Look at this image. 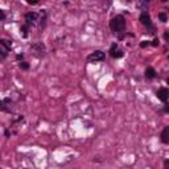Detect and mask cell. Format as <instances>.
Listing matches in <instances>:
<instances>
[{
  "instance_id": "obj_1",
  "label": "cell",
  "mask_w": 169,
  "mask_h": 169,
  "mask_svg": "<svg viewBox=\"0 0 169 169\" xmlns=\"http://www.w3.org/2000/svg\"><path fill=\"white\" fill-rule=\"evenodd\" d=\"M110 28H111V31L115 32V33L123 32L124 29H126V19L120 15L112 17V20L110 21Z\"/></svg>"
},
{
  "instance_id": "obj_2",
  "label": "cell",
  "mask_w": 169,
  "mask_h": 169,
  "mask_svg": "<svg viewBox=\"0 0 169 169\" xmlns=\"http://www.w3.org/2000/svg\"><path fill=\"white\" fill-rule=\"evenodd\" d=\"M87 60L90 62H96V61H103L104 60V53L102 50H95L94 53H91L87 57Z\"/></svg>"
},
{
  "instance_id": "obj_3",
  "label": "cell",
  "mask_w": 169,
  "mask_h": 169,
  "mask_svg": "<svg viewBox=\"0 0 169 169\" xmlns=\"http://www.w3.org/2000/svg\"><path fill=\"white\" fill-rule=\"evenodd\" d=\"M157 98L161 102H164V103H166V100H168V96H169V91H168V88H165V87H162V88H160L157 91Z\"/></svg>"
},
{
  "instance_id": "obj_4",
  "label": "cell",
  "mask_w": 169,
  "mask_h": 169,
  "mask_svg": "<svg viewBox=\"0 0 169 169\" xmlns=\"http://www.w3.org/2000/svg\"><path fill=\"white\" fill-rule=\"evenodd\" d=\"M110 54H111L112 58H120V57H123V52L118 49V45H116V44H114V45L111 46V49H110Z\"/></svg>"
},
{
  "instance_id": "obj_5",
  "label": "cell",
  "mask_w": 169,
  "mask_h": 169,
  "mask_svg": "<svg viewBox=\"0 0 169 169\" xmlns=\"http://www.w3.org/2000/svg\"><path fill=\"white\" fill-rule=\"evenodd\" d=\"M140 21H141L143 25H147V27H151L152 23H151V16L148 12H143L140 15Z\"/></svg>"
},
{
  "instance_id": "obj_6",
  "label": "cell",
  "mask_w": 169,
  "mask_h": 169,
  "mask_svg": "<svg viewBox=\"0 0 169 169\" xmlns=\"http://www.w3.org/2000/svg\"><path fill=\"white\" fill-rule=\"evenodd\" d=\"M161 140L164 144H168L169 143V127H164L162 134H161Z\"/></svg>"
},
{
  "instance_id": "obj_7",
  "label": "cell",
  "mask_w": 169,
  "mask_h": 169,
  "mask_svg": "<svg viewBox=\"0 0 169 169\" xmlns=\"http://www.w3.org/2000/svg\"><path fill=\"white\" fill-rule=\"evenodd\" d=\"M25 20L28 21V24H33L36 20H37V13H35V12H29V13L25 15Z\"/></svg>"
},
{
  "instance_id": "obj_8",
  "label": "cell",
  "mask_w": 169,
  "mask_h": 169,
  "mask_svg": "<svg viewBox=\"0 0 169 169\" xmlns=\"http://www.w3.org/2000/svg\"><path fill=\"white\" fill-rule=\"evenodd\" d=\"M145 77L148 78V79H152V78L156 77V71H155V69H152V67H147V70H145Z\"/></svg>"
},
{
  "instance_id": "obj_9",
  "label": "cell",
  "mask_w": 169,
  "mask_h": 169,
  "mask_svg": "<svg viewBox=\"0 0 169 169\" xmlns=\"http://www.w3.org/2000/svg\"><path fill=\"white\" fill-rule=\"evenodd\" d=\"M159 19L161 20L162 23H166V20H168V17H166L165 12H160V13H159Z\"/></svg>"
},
{
  "instance_id": "obj_10",
  "label": "cell",
  "mask_w": 169,
  "mask_h": 169,
  "mask_svg": "<svg viewBox=\"0 0 169 169\" xmlns=\"http://www.w3.org/2000/svg\"><path fill=\"white\" fill-rule=\"evenodd\" d=\"M0 44L5 46V48H7V50L11 49V44H9V41H7V40H0Z\"/></svg>"
},
{
  "instance_id": "obj_11",
  "label": "cell",
  "mask_w": 169,
  "mask_h": 169,
  "mask_svg": "<svg viewBox=\"0 0 169 169\" xmlns=\"http://www.w3.org/2000/svg\"><path fill=\"white\" fill-rule=\"evenodd\" d=\"M20 67L23 70H28L29 69V64H28V62H21V64H20Z\"/></svg>"
},
{
  "instance_id": "obj_12",
  "label": "cell",
  "mask_w": 169,
  "mask_h": 169,
  "mask_svg": "<svg viewBox=\"0 0 169 169\" xmlns=\"http://www.w3.org/2000/svg\"><path fill=\"white\" fill-rule=\"evenodd\" d=\"M4 19H5V13H4V11L0 9V20H4Z\"/></svg>"
},
{
  "instance_id": "obj_13",
  "label": "cell",
  "mask_w": 169,
  "mask_h": 169,
  "mask_svg": "<svg viewBox=\"0 0 169 169\" xmlns=\"http://www.w3.org/2000/svg\"><path fill=\"white\" fill-rule=\"evenodd\" d=\"M148 44H149V42H148V41H141V44H140V46H141V48H145V46L148 45Z\"/></svg>"
},
{
  "instance_id": "obj_14",
  "label": "cell",
  "mask_w": 169,
  "mask_h": 169,
  "mask_svg": "<svg viewBox=\"0 0 169 169\" xmlns=\"http://www.w3.org/2000/svg\"><path fill=\"white\" fill-rule=\"evenodd\" d=\"M152 45H153V46H157V45H159V40H157V39H155L153 41H152Z\"/></svg>"
},
{
  "instance_id": "obj_15",
  "label": "cell",
  "mask_w": 169,
  "mask_h": 169,
  "mask_svg": "<svg viewBox=\"0 0 169 169\" xmlns=\"http://www.w3.org/2000/svg\"><path fill=\"white\" fill-rule=\"evenodd\" d=\"M164 169H169V161H168V160L164 162Z\"/></svg>"
},
{
  "instance_id": "obj_16",
  "label": "cell",
  "mask_w": 169,
  "mask_h": 169,
  "mask_svg": "<svg viewBox=\"0 0 169 169\" xmlns=\"http://www.w3.org/2000/svg\"><path fill=\"white\" fill-rule=\"evenodd\" d=\"M28 4H37L36 0H28Z\"/></svg>"
},
{
  "instance_id": "obj_17",
  "label": "cell",
  "mask_w": 169,
  "mask_h": 169,
  "mask_svg": "<svg viewBox=\"0 0 169 169\" xmlns=\"http://www.w3.org/2000/svg\"><path fill=\"white\" fill-rule=\"evenodd\" d=\"M168 37H169V35H168V32H165V33H164V39H165V40H168Z\"/></svg>"
},
{
  "instance_id": "obj_18",
  "label": "cell",
  "mask_w": 169,
  "mask_h": 169,
  "mask_svg": "<svg viewBox=\"0 0 169 169\" xmlns=\"http://www.w3.org/2000/svg\"><path fill=\"white\" fill-rule=\"evenodd\" d=\"M0 110H4V103L3 102H0Z\"/></svg>"
},
{
  "instance_id": "obj_19",
  "label": "cell",
  "mask_w": 169,
  "mask_h": 169,
  "mask_svg": "<svg viewBox=\"0 0 169 169\" xmlns=\"http://www.w3.org/2000/svg\"><path fill=\"white\" fill-rule=\"evenodd\" d=\"M0 53H1V50H0Z\"/></svg>"
}]
</instances>
